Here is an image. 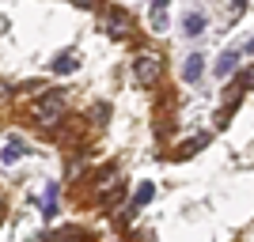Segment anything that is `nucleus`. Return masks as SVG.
<instances>
[{
    "label": "nucleus",
    "mask_w": 254,
    "mask_h": 242,
    "mask_svg": "<svg viewBox=\"0 0 254 242\" xmlns=\"http://www.w3.org/2000/svg\"><path fill=\"white\" fill-rule=\"evenodd\" d=\"M34 117H38L42 125H57V117H61V95H57V91L42 95L34 102Z\"/></svg>",
    "instance_id": "f257e3e1"
},
{
    "label": "nucleus",
    "mask_w": 254,
    "mask_h": 242,
    "mask_svg": "<svg viewBox=\"0 0 254 242\" xmlns=\"http://www.w3.org/2000/svg\"><path fill=\"white\" fill-rule=\"evenodd\" d=\"M156 80H159V57L156 53H140L137 57V84L148 87V84H156Z\"/></svg>",
    "instance_id": "f03ea898"
},
{
    "label": "nucleus",
    "mask_w": 254,
    "mask_h": 242,
    "mask_svg": "<svg viewBox=\"0 0 254 242\" xmlns=\"http://www.w3.org/2000/svg\"><path fill=\"white\" fill-rule=\"evenodd\" d=\"M201 72H205V57L201 53H190V57H186V68H182V80L193 84V80H201Z\"/></svg>",
    "instance_id": "7ed1b4c3"
},
{
    "label": "nucleus",
    "mask_w": 254,
    "mask_h": 242,
    "mask_svg": "<svg viewBox=\"0 0 254 242\" xmlns=\"http://www.w3.org/2000/svg\"><path fill=\"white\" fill-rule=\"evenodd\" d=\"M167 8H171L167 0H152V31H159V34L167 31Z\"/></svg>",
    "instance_id": "20e7f679"
},
{
    "label": "nucleus",
    "mask_w": 254,
    "mask_h": 242,
    "mask_svg": "<svg viewBox=\"0 0 254 242\" xmlns=\"http://www.w3.org/2000/svg\"><path fill=\"white\" fill-rule=\"evenodd\" d=\"M182 31L190 34V38H197V34H205V15H201V11H190V15L182 19Z\"/></svg>",
    "instance_id": "39448f33"
},
{
    "label": "nucleus",
    "mask_w": 254,
    "mask_h": 242,
    "mask_svg": "<svg viewBox=\"0 0 254 242\" xmlns=\"http://www.w3.org/2000/svg\"><path fill=\"white\" fill-rule=\"evenodd\" d=\"M106 27H110V34H129V15L126 11H110Z\"/></svg>",
    "instance_id": "423d86ee"
},
{
    "label": "nucleus",
    "mask_w": 254,
    "mask_h": 242,
    "mask_svg": "<svg viewBox=\"0 0 254 242\" xmlns=\"http://www.w3.org/2000/svg\"><path fill=\"white\" fill-rule=\"evenodd\" d=\"M235 64H239V53H235V49H228V53L220 57V61H216V72H220V76H232V72H235Z\"/></svg>",
    "instance_id": "0eeeda50"
},
{
    "label": "nucleus",
    "mask_w": 254,
    "mask_h": 242,
    "mask_svg": "<svg viewBox=\"0 0 254 242\" xmlns=\"http://www.w3.org/2000/svg\"><path fill=\"white\" fill-rule=\"evenodd\" d=\"M42 216H46V220H53V216H57V182H50V186H46V208H42Z\"/></svg>",
    "instance_id": "6e6552de"
},
{
    "label": "nucleus",
    "mask_w": 254,
    "mask_h": 242,
    "mask_svg": "<svg viewBox=\"0 0 254 242\" xmlns=\"http://www.w3.org/2000/svg\"><path fill=\"white\" fill-rule=\"evenodd\" d=\"M152 197H156V186H152V182H144V186L137 190V197H133V212H137V208H144V204H148Z\"/></svg>",
    "instance_id": "1a4fd4ad"
},
{
    "label": "nucleus",
    "mask_w": 254,
    "mask_h": 242,
    "mask_svg": "<svg viewBox=\"0 0 254 242\" xmlns=\"http://www.w3.org/2000/svg\"><path fill=\"white\" fill-rule=\"evenodd\" d=\"M0 159H4V163H19V159H23V144H19V140H8V147L0 151Z\"/></svg>",
    "instance_id": "9d476101"
},
{
    "label": "nucleus",
    "mask_w": 254,
    "mask_h": 242,
    "mask_svg": "<svg viewBox=\"0 0 254 242\" xmlns=\"http://www.w3.org/2000/svg\"><path fill=\"white\" fill-rule=\"evenodd\" d=\"M114 186H118V174H114V170H103V178L95 182V193H110Z\"/></svg>",
    "instance_id": "9b49d317"
},
{
    "label": "nucleus",
    "mask_w": 254,
    "mask_h": 242,
    "mask_svg": "<svg viewBox=\"0 0 254 242\" xmlns=\"http://www.w3.org/2000/svg\"><path fill=\"white\" fill-rule=\"evenodd\" d=\"M53 72H76V57L72 53H61V57L53 61Z\"/></svg>",
    "instance_id": "f8f14e48"
},
{
    "label": "nucleus",
    "mask_w": 254,
    "mask_h": 242,
    "mask_svg": "<svg viewBox=\"0 0 254 242\" xmlns=\"http://www.w3.org/2000/svg\"><path fill=\"white\" fill-rule=\"evenodd\" d=\"M209 144V137H197V140H190V144L182 147V155H193V151H197V147H205Z\"/></svg>",
    "instance_id": "ddd939ff"
},
{
    "label": "nucleus",
    "mask_w": 254,
    "mask_h": 242,
    "mask_svg": "<svg viewBox=\"0 0 254 242\" xmlns=\"http://www.w3.org/2000/svg\"><path fill=\"white\" fill-rule=\"evenodd\" d=\"M76 4H84V8H95L99 0H76Z\"/></svg>",
    "instance_id": "4468645a"
},
{
    "label": "nucleus",
    "mask_w": 254,
    "mask_h": 242,
    "mask_svg": "<svg viewBox=\"0 0 254 242\" xmlns=\"http://www.w3.org/2000/svg\"><path fill=\"white\" fill-rule=\"evenodd\" d=\"M235 4H239V8H243V4H247V0H235Z\"/></svg>",
    "instance_id": "2eb2a0df"
}]
</instances>
